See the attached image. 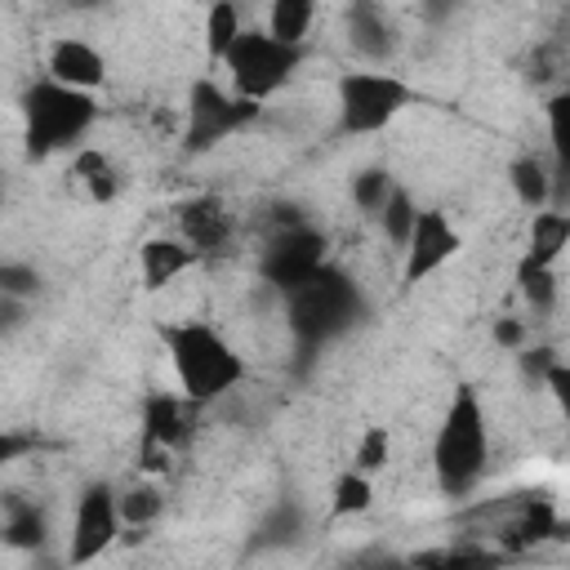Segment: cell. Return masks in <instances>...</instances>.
Wrapping results in <instances>:
<instances>
[{"label": "cell", "instance_id": "cell-34", "mask_svg": "<svg viewBox=\"0 0 570 570\" xmlns=\"http://www.w3.org/2000/svg\"><path fill=\"white\" fill-rule=\"evenodd\" d=\"M27 312H31V303H22V298H4V294H0V334L22 330V325H27Z\"/></svg>", "mask_w": 570, "mask_h": 570}, {"label": "cell", "instance_id": "cell-9", "mask_svg": "<svg viewBox=\"0 0 570 570\" xmlns=\"http://www.w3.org/2000/svg\"><path fill=\"white\" fill-rule=\"evenodd\" d=\"M120 543V508H116V490L107 481H89L76 494V512H71V534H67V570H85L89 561H98L107 548Z\"/></svg>", "mask_w": 570, "mask_h": 570}, {"label": "cell", "instance_id": "cell-35", "mask_svg": "<svg viewBox=\"0 0 570 570\" xmlns=\"http://www.w3.org/2000/svg\"><path fill=\"white\" fill-rule=\"evenodd\" d=\"M539 387H548V392H552V401H561V405H566V401H570V365H566V361H557V365L543 374V383H539Z\"/></svg>", "mask_w": 570, "mask_h": 570}, {"label": "cell", "instance_id": "cell-1", "mask_svg": "<svg viewBox=\"0 0 570 570\" xmlns=\"http://www.w3.org/2000/svg\"><path fill=\"white\" fill-rule=\"evenodd\" d=\"M160 343L178 374L183 401H191V405H209L245 379V356L209 321H165Z\"/></svg>", "mask_w": 570, "mask_h": 570}, {"label": "cell", "instance_id": "cell-7", "mask_svg": "<svg viewBox=\"0 0 570 570\" xmlns=\"http://www.w3.org/2000/svg\"><path fill=\"white\" fill-rule=\"evenodd\" d=\"M258 102L236 98L232 89H223L209 76H196L187 89V129H183V151L187 156H205L218 142H227L232 134H240L245 125L258 120Z\"/></svg>", "mask_w": 570, "mask_h": 570}, {"label": "cell", "instance_id": "cell-29", "mask_svg": "<svg viewBox=\"0 0 570 570\" xmlns=\"http://www.w3.org/2000/svg\"><path fill=\"white\" fill-rule=\"evenodd\" d=\"M387 454H392V432H387V428H365V432H361V441H356L352 468H356V472H365V476H374V472L387 463Z\"/></svg>", "mask_w": 570, "mask_h": 570}, {"label": "cell", "instance_id": "cell-10", "mask_svg": "<svg viewBox=\"0 0 570 570\" xmlns=\"http://www.w3.org/2000/svg\"><path fill=\"white\" fill-rule=\"evenodd\" d=\"M191 401L183 392H147L142 396V445H138V468L142 472H165L169 454L191 441Z\"/></svg>", "mask_w": 570, "mask_h": 570}, {"label": "cell", "instance_id": "cell-14", "mask_svg": "<svg viewBox=\"0 0 570 570\" xmlns=\"http://www.w3.org/2000/svg\"><path fill=\"white\" fill-rule=\"evenodd\" d=\"M347 40H352V49H356L361 58H370V62H387V58L396 53V45H401L396 22H392L387 9L374 4V0L347 4Z\"/></svg>", "mask_w": 570, "mask_h": 570}, {"label": "cell", "instance_id": "cell-28", "mask_svg": "<svg viewBox=\"0 0 570 570\" xmlns=\"http://www.w3.org/2000/svg\"><path fill=\"white\" fill-rule=\"evenodd\" d=\"M298 534H303V508H298L294 499H285V503H276V508L267 512V521L258 525L254 548H281V543H294Z\"/></svg>", "mask_w": 570, "mask_h": 570}, {"label": "cell", "instance_id": "cell-19", "mask_svg": "<svg viewBox=\"0 0 570 570\" xmlns=\"http://www.w3.org/2000/svg\"><path fill=\"white\" fill-rule=\"evenodd\" d=\"M508 183H512V196L525 205V209H552V165L534 151H521L512 156L508 165Z\"/></svg>", "mask_w": 570, "mask_h": 570}, {"label": "cell", "instance_id": "cell-30", "mask_svg": "<svg viewBox=\"0 0 570 570\" xmlns=\"http://www.w3.org/2000/svg\"><path fill=\"white\" fill-rule=\"evenodd\" d=\"M517 285H521V298L530 303L534 316H548L557 307V267L552 272H525V276H517Z\"/></svg>", "mask_w": 570, "mask_h": 570}, {"label": "cell", "instance_id": "cell-37", "mask_svg": "<svg viewBox=\"0 0 570 570\" xmlns=\"http://www.w3.org/2000/svg\"><path fill=\"white\" fill-rule=\"evenodd\" d=\"M361 570H414L410 561H383V566H361Z\"/></svg>", "mask_w": 570, "mask_h": 570}, {"label": "cell", "instance_id": "cell-8", "mask_svg": "<svg viewBox=\"0 0 570 570\" xmlns=\"http://www.w3.org/2000/svg\"><path fill=\"white\" fill-rule=\"evenodd\" d=\"M330 236L307 218V223H289V227H276L258 254V276L263 285H272L276 294H289L298 289L307 276H316L330 258Z\"/></svg>", "mask_w": 570, "mask_h": 570}, {"label": "cell", "instance_id": "cell-20", "mask_svg": "<svg viewBox=\"0 0 570 570\" xmlns=\"http://www.w3.org/2000/svg\"><path fill=\"white\" fill-rule=\"evenodd\" d=\"M71 178H80V187H85V196H89L94 205H111V200L120 196V174H116V165L107 160V151H98V147H80V151H76Z\"/></svg>", "mask_w": 570, "mask_h": 570}, {"label": "cell", "instance_id": "cell-31", "mask_svg": "<svg viewBox=\"0 0 570 570\" xmlns=\"http://www.w3.org/2000/svg\"><path fill=\"white\" fill-rule=\"evenodd\" d=\"M40 272L31 267V263H0V294L4 298H22V303H31L36 294H40Z\"/></svg>", "mask_w": 570, "mask_h": 570}, {"label": "cell", "instance_id": "cell-17", "mask_svg": "<svg viewBox=\"0 0 570 570\" xmlns=\"http://www.w3.org/2000/svg\"><path fill=\"white\" fill-rule=\"evenodd\" d=\"M200 254L187 249L178 236H147L138 245V272H142V289H165L174 276H183L187 267H196Z\"/></svg>", "mask_w": 570, "mask_h": 570}, {"label": "cell", "instance_id": "cell-38", "mask_svg": "<svg viewBox=\"0 0 570 570\" xmlns=\"http://www.w3.org/2000/svg\"><path fill=\"white\" fill-rule=\"evenodd\" d=\"M36 570H58L53 561H45V552H40V561H36Z\"/></svg>", "mask_w": 570, "mask_h": 570}, {"label": "cell", "instance_id": "cell-2", "mask_svg": "<svg viewBox=\"0 0 570 570\" xmlns=\"http://www.w3.org/2000/svg\"><path fill=\"white\" fill-rule=\"evenodd\" d=\"M281 303H285V325H289V334L303 352H321L325 343L343 338L356 321H365L361 285L334 263H325L298 289L281 294Z\"/></svg>", "mask_w": 570, "mask_h": 570}, {"label": "cell", "instance_id": "cell-15", "mask_svg": "<svg viewBox=\"0 0 570 570\" xmlns=\"http://www.w3.org/2000/svg\"><path fill=\"white\" fill-rule=\"evenodd\" d=\"M566 245H570V214L566 209H539L534 223H530L525 254L517 258V276H525V272H552L557 258L566 254Z\"/></svg>", "mask_w": 570, "mask_h": 570}, {"label": "cell", "instance_id": "cell-18", "mask_svg": "<svg viewBox=\"0 0 570 570\" xmlns=\"http://www.w3.org/2000/svg\"><path fill=\"white\" fill-rule=\"evenodd\" d=\"M0 539L18 552H45L49 543V517L36 499L22 494H4L0 499Z\"/></svg>", "mask_w": 570, "mask_h": 570}, {"label": "cell", "instance_id": "cell-36", "mask_svg": "<svg viewBox=\"0 0 570 570\" xmlns=\"http://www.w3.org/2000/svg\"><path fill=\"white\" fill-rule=\"evenodd\" d=\"M27 445H31L27 436H13V432H4V428H0V472H4L18 454H27Z\"/></svg>", "mask_w": 570, "mask_h": 570}, {"label": "cell", "instance_id": "cell-23", "mask_svg": "<svg viewBox=\"0 0 570 570\" xmlns=\"http://www.w3.org/2000/svg\"><path fill=\"white\" fill-rule=\"evenodd\" d=\"M116 508H120V530H147L165 512V490L156 481L129 485V490L116 494Z\"/></svg>", "mask_w": 570, "mask_h": 570}, {"label": "cell", "instance_id": "cell-32", "mask_svg": "<svg viewBox=\"0 0 570 570\" xmlns=\"http://www.w3.org/2000/svg\"><path fill=\"white\" fill-rule=\"evenodd\" d=\"M557 361H561V352H557L552 343H525V347L517 352V370H521L530 383H543V374H548Z\"/></svg>", "mask_w": 570, "mask_h": 570}, {"label": "cell", "instance_id": "cell-24", "mask_svg": "<svg viewBox=\"0 0 570 570\" xmlns=\"http://www.w3.org/2000/svg\"><path fill=\"white\" fill-rule=\"evenodd\" d=\"M370 508H374V481L356 468L338 472L330 485V517H361Z\"/></svg>", "mask_w": 570, "mask_h": 570}, {"label": "cell", "instance_id": "cell-11", "mask_svg": "<svg viewBox=\"0 0 570 570\" xmlns=\"http://www.w3.org/2000/svg\"><path fill=\"white\" fill-rule=\"evenodd\" d=\"M459 249H463V236H459V227L450 223V214H445V209H419L414 232H410V240H405V249H401V254H405L401 285L428 281V276L441 272Z\"/></svg>", "mask_w": 570, "mask_h": 570}, {"label": "cell", "instance_id": "cell-26", "mask_svg": "<svg viewBox=\"0 0 570 570\" xmlns=\"http://www.w3.org/2000/svg\"><path fill=\"white\" fill-rule=\"evenodd\" d=\"M414 218H419V205H414V196H410V187H392V196L383 200V209H379V227H383V236H387V245H396V249H405V240H410V232H414Z\"/></svg>", "mask_w": 570, "mask_h": 570}, {"label": "cell", "instance_id": "cell-33", "mask_svg": "<svg viewBox=\"0 0 570 570\" xmlns=\"http://www.w3.org/2000/svg\"><path fill=\"white\" fill-rule=\"evenodd\" d=\"M494 343L508 347V352H521V347H525V321L499 316V321H494Z\"/></svg>", "mask_w": 570, "mask_h": 570}, {"label": "cell", "instance_id": "cell-21", "mask_svg": "<svg viewBox=\"0 0 570 570\" xmlns=\"http://www.w3.org/2000/svg\"><path fill=\"white\" fill-rule=\"evenodd\" d=\"M312 22H316V4H312V0H272V4H267V22H263V31H267L276 45L303 49Z\"/></svg>", "mask_w": 570, "mask_h": 570}, {"label": "cell", "instance_id": "cell-3", "mask_svg": "<svg viewBox=\"0 0 570 570\" xmlns=\"http://www.w3.org/2000/svg\"><path fill=\"white\" fill-rule=\"evenodd\" d=\"M485 463H490V423H485V405L476 396V387H454L445 414H441V428H436V441H432V472H436V485L441 494L450 499H463L476 490V481L485 476Z\"/></svg>", "mask_w": 570, "mask_h": 570}, {"label": "cell", "instance_id": "cell-5", "mask_svg": "<svg viewBox=\"0 0 570 570\" xmlns=\"http://www.w3.org/2000/svg\"><path fill=\"white\" fill-rule=\"evenodd\" d=\"M223 67L232 76V94L263 107L276 89H285L294 80V71L303 67V49L276 45L263 27H245L232 40V49L223 53Z\"/></svg>", "mask_w": 570, "mask_h": 570}, {"label": "cell", "instance_id": "cell-16", "mask_svg": "<svg viewBox=\"0 0 570 570\" xmlns=\"http://www.w3.org/2000/svg\"><path fill=\"white\" fill-rule=\"evenodd\" d=\"M561 534H566V525H561L552 499H521L517 517L499 530V543H503L508 552H525V548H539V543L561 539Z\"/></svg>", "mask_w": 570, "mask_h": 570}, {"label": "cell", "instance_id": "cell-12", "mask_svg": "<svg viewBox=\"0 0 570 570\" xmlns=\"http://www.w3.org/2000/svg\"><path fill=\"white\" fill-rule=\"evenodd\" d=\"M174 223H178L174 236H178L187 249H196L200 258L227 249V240H232V214H227V205H223L214 191L178 200V205H174Z\"/></svg>", "mask_w": 570, "mask_h": 570}, {"label": "cell", "instance_id": "cell-25", "mask_svg": "<svg viewBox=\"0 0 570 570\" xmlns=\"http://www.w3.org/2000/svg\"><path fill=\"white\" fill-rule=\"evenodd\" d=\"M245 31V18H240V4L232 0H214L209 13H205V53L214 62H223V53L232 49V40Z\"/></svg>", "mask_w": 570, "mask_h": 570}, {"label": "cell", "instance_id": "cell-6", "mask_svg": "<svg viewBox=\"0 0 570 570\" xmlns=\"http://www.w3.org/2000/svg\"><path fill=\"white\" fill-rule=\"evenodd\" d=\"M410 102H414V89L396 71H343L338 76V134L347 138L379 134Z\"/></svg>", "mask_w": 570, "mask_h": 570}, {"label": "cell", "instance_id": "cell-4", "mask_svg": "<svg viewBox=\"0 0 570 570\" xmlns=\"http://www.w3.org/2000/svg\"><path fill=\"white\" fill-rule=\"evenodd\" d=\"M18 107H22V147H27L31 160H49L53 151L76 147L98 120V98L94 94L67 89L49 76L31 80L22 89Z\"/></svg>", "mask_w": 570, "mask_h": 570}, {"label": "cell", "instance_id": "cell-22", "mask_svg": "<svg viewBox=\"0 0 570 570\" xmlns=\"http://www.w3.org/2000/svg\"><path fill=\"white\" fill-rule=\"evenodd\" d=\"M410 566L414 570H499L503 566V552L476 548V543H454V548L419 552V557H410Z\"/></svg>", "mask_w": 570, "mask_h": 570}, {"label": "cell", "instance_id": "cell-27", "mask_svg": "<svg viewBox=\"0 0 570 570\" xmlns=\"http://www.w3.org/2000/svg\"><path fill=\"white\" fill-rule=\"evenodd\" d=\"M392 187H396V178H392V169H383V165H365V169L352 174V200H356V209L370 214V218H379V209H383V200L392 196Z\"/></svg>", "mask_w": 570, "mask_h": 570}, {"label": "cell", "instance_id": "cell-13", "mask_svg": "<svg viewBox=\"0 0 570 570\" xmlns=\"http://www.w3.org/2000/svg\"><path fill=\"white\" fill-rule=\"evenodd\" d=\"M45 76L67 85V89H80V94H94L102 80H107V58L80 40V36H58L49 45V58H45Z\"/></svg>", "mask_w": 570, "mask_h": 570}]
</instances>
